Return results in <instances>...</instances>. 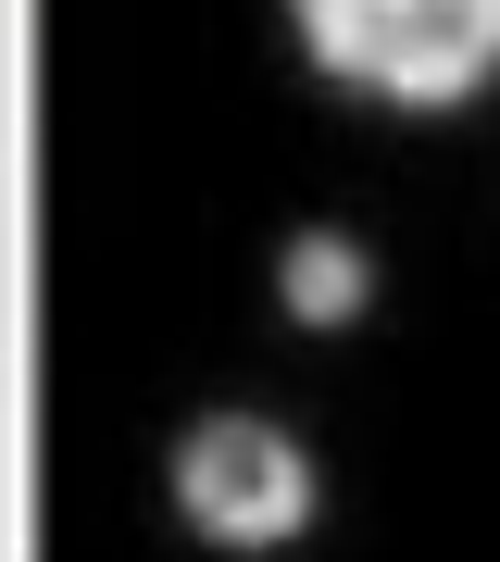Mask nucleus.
Masks as SVG:
<instances>
[{"mask_svg":"<svg viewBox=\"0 0 500 562\" xmlns=\"http://www.w3.org/2000/svg\"><path fill=\"white\" fill-rule=\"evenodd\" d=\"M176 501L200 513V538H225V550H263V538H288L300 513H313V462H300L276 425H200V438L176 450Z\"/></svg>","mask_w":500,"mask_h":562,"instance_id":"f03ea898","label":"nucleus"},{"mask_svg":"<svg viewBox=\"0 0 500 562\" xmlns=\"http://www.w3.org/2000/svg\"><path fill=\"white\" fill-rule=\"evenodd\" d=\"M276 288H288V313H300V325H351L376 276H363V250H351V238H300V250L276 262Z\"/></svg>","mask_w":500,"mask_h":562,"instance_id":"7ed1b4c3","label":"nucleus"},{"mask_svg":"<svg viewBox=\"0 0 500 562\" xmlns=\"http://www.w3.org/2000/svg\"><path fill=\"white\" fill-rule=\"evenodd\" d=\"M300 38L363 101L451 113L500 76V0H300Z\"/></svg>","mask_w":500,"mask_h":562,"instance_id":"f257e3e1","label":"nucleus"}]
</instances>
